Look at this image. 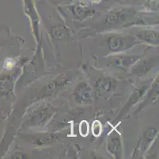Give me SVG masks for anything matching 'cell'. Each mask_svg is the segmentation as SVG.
<instances>
[{
  "label": "cell",
  "mask_w": 159,
  "mask_h": 159,
  "mask_svg": "<svg viewBox=\"0 0 159 159\" xmlns=\"http://www.w3.org/2000/svg\"><path fill=\"white\" fill-rule=\"evenodd\" d=\"M106 148L109 154L115 158H121L123 156L122 138L119 131L112 130L108 135Z\"/></svg>",
  "instance_id": "cell-10"
},
{
  "label": "cell",
  "mask_w": 159,
  "mask_h": 159,
  "mask_svg": "<svg viewBox=\"0 0 159 159\" xmlns=\"http://www.w3.org/2000/svg\"><path fill=\"white\" fill-rule=\"evenodd\" d=\"M92 86L94 92L99 94H108L113 92L118 87V81L109 76L101 75L95 77Z\"/></svg>",
  "instance_id": "cell-9"
},
{
  "label": "cell",
  "mask_w": 159,
  "mask_h": 159,
  "mask_svg": "<svg viewBox=\"0 0 159 159\" xmlns=\"http://www.w3.org/2000/svg\"><path fill=\"white\" fill-rule=\"evenodd\" d=\"M157 131L156 128L153 127H149L144 131L143 138H142V152L144 153L147 149L150 146L151 142H153L155 138L157 137Z\"/></svg>",
  "instance_id": "cell-15"
},
{
  "label": "cell",
  "mask_w": 159,
  "mask_h": 159,
  "mask_svg": "<svg viewBox=\"0 0 159 159\" xmlns=\"http://www.w3.org/2000/svg\"><path fill=\"white\" fill-rule=\"evenodd\" d=\"M102 123L99 121L96 120L93 122V126H92V132L94 136L98 137L101 134H102Z\"/></svg>",
  "instance_id": "cell-18"
},
{
  "label": "cell",
  "mask_w": 159,
  "mask_h": 159,
  "mask_svg": "<svg viewBox=\"0 0 159 159\" xmlns=\"http://www.w3.org/2000/svg\"><path fill=\"white\" fill-rule=\"evenodd\" d=\"M75 100L80 105L92 104L94 101V89L88 81H80L73 91Z\"/></svg>",
  "instance_id": "cell-6"
},
{
  "label": "cell",
  "mask_w": 159,
  "mask_h": 159,
  "mask_svg": "<svg viewBox=\"0 0 159 159\" xmlns=\"http://www.w3.org/2000/svg\"><path fill=\"white\" fill-rule=\"evenodd\" d=\"M128 10L120 9V10H114L106 14L101 22V26H98V29L102 30H108L116 28L120 25L125 23L128 16Z\"/></svg>",
  "instance_id": "cell-5"
},
{
  "label": "cell",
  "mask_w": 159,
  "mask_h": 159,
  "mask_svg": "<svg viewBox=\"0 0 159 159\" xmlns=\"http://www.w3.org/2000/svg\"><path fill=\"white\" fill-rule=\"evenodd\" d=\"M143 55H128V54H118L115 53L113 55L104 58L102 61L105 65L111 68H119L120 70L130 69L135 62L143 57Z\"/></svg>",
  "instance_id": "cell-3"
},
{
  "label": "cell",
  "mask_w": 159,
  "mask_h": 159,
  "mask_svg": "<svg viewBox=\"0 0 159 159\" xmlns=\"http://www.w3.org/2000/svg\"><path fill=\"white\" fill-rule=\"evenodd\" d=\"M150 84H151V83L150 81H147L145 84H142L139 87H137L136 88H135L133 92L130 95L128 101L126 102V103L122 108V110L120 111L119 115L116 116L114 122H118L119 120H120L125 116V114L128 113L135 104H137L140 101V100H142V98L145 96L146 92L148 90Z\"/></svg>",
  "instance_id": "cell-8"
},
{
  "label": "cell",
  "mask_w": 159,
  "mask_h": 159,
  "mask_svg": "<svg viewBox=\"0 0 159 159\" xmlns=\"http://www.w3.org/2000/svg\"><path fill=\"white\" fill-rule=\"evenodd\" d=\"M50 35L54 40L60 41L67 35V31L63 25H57L52 27L50 30Z\"/></svg>",
  "instance_id": "cell-16"
},
{
  "label": "cell",
  "mask_w": 159,
  "mask_h": 159,
  "mask_svg": "<svg viewBox=\"0 0 159 159\" xmlns=\"http://www.w3.org/2000/svg\"><path fill=\"white\" fill-rule=\"evenodd\" d=\"M12 157L13 158H26V157H28V155L21 152V151H18V152H16L15 154H13Z\"/></svg>",
  "instance_id": "cell-20"
},
{
  "label": "cell",
  "mask_w": 159,
  "mask_h": 159,
  "mask_svg": "<svg viewBox=\"0 0 159 159\" xmlns=\"http://www.w3.org/2000/svg\"><path fill=\"white\" fill-rule=\"evenodd\" d=\"M135 37L139 42L150 44L152 46H157L158 45V32L151 29L140 30L135 33Z\"/></svg>",
  "instance_id": "cell-12"
},
{
  "label": "cell",
  "mask_w": 159,
  "mask_h": 159,
  "mask_svg": "<svg viewBox=\"0 0 159 159\" xmlns=\"http://www.w3.org/2000/svg\"><path fill=\"white\" fill-rule=\"evenodd\" d=\"M72 77L70 74H66V73H61L60 75L54 78L52 81H51L49 83L44 86L42 90L39 92L38 96L40 98H45V97H49L58 92L62 89L65 85L68 84L70 81H71Z\"/></svg>",
  "instance_id": "cell-7"
},
{
  "label": "cell",
  "mask_w": 159,
  "mask_h": 159,
  "mask_svg": "<svg viewBox=\"0 0 159 159\" xmlns=\"http://www.w3.org/2000/svg\"><path fill=\"white\" fill-rule=\"evenodd\" d=\"M158 64L157 58H147L145 60H142L140 58L137 62H135L131 66V74L138 76V77H144L147 75L150 70Z\"/></svg>",
  "instance_id": "cell-11"
},
{
  "label": "cell",
  "mask_w": 159,
  "mask_h": 159,
  "mask_svg": "<svg viewBox=\"0 0 159 159\" xmlns=\"http://www.w3.org/2000/svg\"><path fill=\"white\" fill-rule=\"evenodd\" d=\"M104 43L108 50L115 54L131 49L133 46L140 44V42L135 35L112 33L105 35Z\"/></svg>",
  "instance_id": "cell-2"
},
{
  "label": "cell",
  "mask_w": 159,
  "mask_h": 159,
  "mask_svg": "<svg viewBox=\"0 0 159 159\" xmlns=\"http://www.w3.org/2000/svg\"><path fill=\"white\" fill-rule=\"evenodd\" d=\"M145 95L147 96V98L143 99V100L140 103L138 108L135 110V112L134 113V115H136V114L139 113L144 107H146L148 105H151L157 100V96H158V79H156L154 82L153 83L152 87H150V89L149 91L147 90Z\"/></svg>",
  "instance_id": "cell-13"
},
{
  "label": "cell",
  "mask_w": 159,
  "mask_h": 159,
  "mask_svg": "<svg viewBox=\"0 0 159 159\" xmlns=\"http://www.w3.org/2000/svg\"><path fill=\"white\" fill-rule=\"evenodd\" d=\"M56 114L51 104L43 103L28 114L23 122V127H40L47 124Z\"/></svg>",
  "instance_id": "cell-1"
},
{
  "label": "cell",
  "mask_w": 159,
  "mask_h": 159,
  "mask_svg": "<svg viewBox=\"0 0 159 159\" xmlns=\"http://www.w3.org/2000/svg\"><path fill=\"white\" fill-rule=\"evenodd\" d=\"M81 135L83 137H86L89 134V125L86 121H82L80 124V128H79Z\"/></svg>",
  "instance_id": "cell-19"
},
{
  "label": "cell",
  "mask_w": 159,
  "mask_h": 159,
  "mask_svg": "<svg viewBox=\"0 0 159 159\" xmlns=\"http://www.w3.org/2000/svg\"><path fill=\"white\" fill-rule=\"evenodd\" d=\"M62 136L60 133H37L21 135V138L34 147H44L56 142Z\"/></svg>",
  "instance_id": "cell-4"
},
{
  "label": "cell",
  "mask_w": 159,
  "mask_h": 159,
  "mask_svg": "<svg viewBox=\"0 0 159 159\" xmlns=\"http://www.w3.org/2000/svg\"><path fill=\"white\" fill-rule=\"evenodd\" d=\"M13 88V77L11 76L4 77L2 81V90L7 92H11Z\"/></svg>",
  "instance_id": "cell-17"
},
{
  "label": "cell",
  "mask_w": 159,
  "mask_h": 159,
  "mask_svg": "<svg viewBox=\"0 0 159 159\" xmlns=\"http://www.w3.org/2000/svg\"><path fill=\"white\" fill-rule=\"evenodd\" d=\"M70 13L75 19L84 20L93 14V11L86 6L75 5L70 8Z\"/></svg>",
  "instance_id": "cell-14"
}]
</instances>
